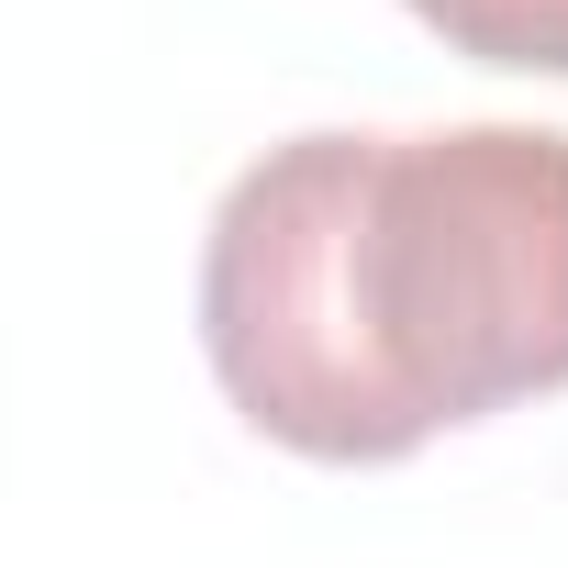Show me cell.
I'll return each mask as SVG.
<instances>
[{"instance_id": "7a4b0ae2", "label": "cell", "mask_w": 568, "mask_h": 568, "mask_svg": "<svg viewBox=\"0 0 568 568\" xmlns=\"http://www.w3.org/2000/svg\"><path fill=\"white\" fill-rule=\"evenodd\" d=\"M413 12L479 57V68H535V79H568V0H413Z\"/></svg>"}, {"instance_id": "6da1fadb", "label": "cell", "mask_w": 568, "mask_h": 568, "mask_svg": "<svg viewBox=\"0 0 568 568\" xmlns=\"http://www.w3.org/2000/svg\"><path fill=\"white\" fill-rule=\"evenodd\" d=\"M201 357L291 457L379 468L568 390V134H291L201 234Z\"/></svg>"}]
</instances>
